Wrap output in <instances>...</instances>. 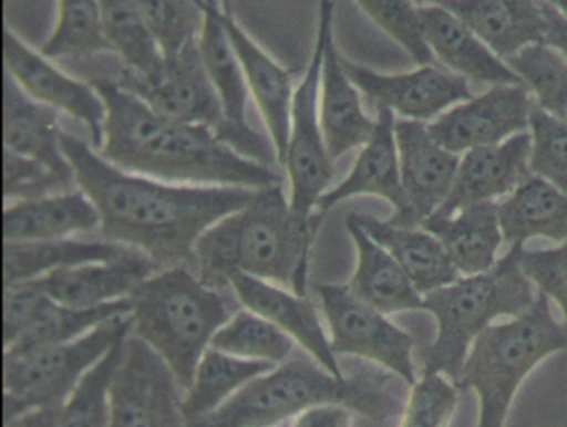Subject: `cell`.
Wrapping results in <instances>:
<instances>
[{
	"label": "cell",
	"mask_w": 567,
	"mask_h": 427,
	"mask_svg": "<svg viewBox=\"0 0 567 427\" xmlns=\"http://www.w3.org/2000/svg\"><path fill=\"white\" fill-rule=\"evenodd\" d=\"M59 138L75 185L97 208L104 240L141 251L158 270L185 267L197 273L195 247L202 235L257 191L155 180L115 167L69 132L61 131Z\"/></svg>",
	"instance_id": "obj_1"
},
{
	"label": "cell",
	"mask_w": 567,
	"mask_h": 427,
	"mask_svg": "<svg viewBox=\"0 0 567 427\" xmlns=\"http://www.w3.org/2000/svg\"><path fill=\"white\" fill-rule=\"evenodd\" d=\"M105 104V160L131 174L195 187L260 188L280 185L271 165L250 160L228 147L205 125L158 114L117 81L91 82Z\"/></svg>",
	"instance_id": "obj_2"
},
{
	"label": "cell",
	"mask_w": 567,
	"mask_h": 427,
	"mask_svg": "<svg viewBox=\"0 0 567 427\" xmlns=\"http://www.w3.org/2000/svg\"><path fill=\"white\" fill-rule=\"evenodd\" d=\"M323 211L300 215L284 187L255 191L240 210L208 228L195 247L197 274L208 284L244 273L307 296L308 264Z\"/></svg>",
	"instance_id": "obj_3"
},
{
	"label": "cell",
	"mask_w": 567,
	"mask_h": 427,
	"mask_svg": "<svg viewBox=\"0 0 567 427\" xmlns=\"http://www.w3.org/2000/svg\"><path fill=\"white\" fill-rule=\"evenodd\" d=\"M327 403L343 404L374 423H383L396 410L398 397L390 377L383 374L337 377L311 356H291L187 427H277L308 407Z\"/></svg>",
	"instance_id": "obj_4"
},
{
	"label": "cell",
	"mask_w": 567,
	"mask_h": 427,
	"mask_svg": "<svg viewBox=\"0 0 567 427\" xmlns=\"http://www.w3.org/2000/svg\"><path fill=\"white\" fill-rule=\"evenodd\" d=\"M132 334L167 363L184 393L212 337L230 320V308L194 270L167 268L132 293Z\"/></svg>",
	"instance_id": "obj_5"
},
{
	"label": "cell",
	"mask_w": 567,
	"mask_h": 427,
	"mask_svg": "<svg viewBox=\"0 0 567 427\" xmlns=\"http://www.w3.org/2000/svg\"><path fill=\"white\" fill-rule=\"evenodd\" d=\"M524 244H513L491 270L461 277L423 294V310L436 320V337L423 353V373L456 384L476 337L499 317L526 313L537 296L520 267Z\"/></svg>",
	"instance_id": "obj_6"
},
{
	"label": "cell",
	"mask_w": 567,
	"mask_h": 427,
	"mask_svg": "<svg viewBox=\"0 0 567 427\" xmlns=\"http://www.w3.org/2000/svg\"><path fill=\"white\" fill-rule=\"evenodd\" d=\"M567 350V326L543 293L526 313L491 324L471 346L456 381L480 400L476 427H504L514 397L530 371L546 357Z\"/></svg>",
	"instance_id": "obj_7"
},
{
	"label": "cell",
	"mask_w": 567,
	"mask_h": 427,
	"mask_svg": "<svg viewBox=\"0 0 567 427\" xmlns=\"http://www.w3.org/2000/svg\"><path fill=\"white\" fill-rule=\"evenodd\" d=\"M131 333L128 314L69 343L4 353V423L38 407L64 406L82 376Z\"/></svg>",
	"instance_id": "obj_8"
},
{
	"label": "cell",
	"mask_w": 567,
	"mask_h": 427,
	"mask_svg": "<svg viewBox=\"0 0 567 427\" xmlns=\"http://www.w3.org/2000/svg\"><path fill=\"white\" fill-rule=\"evenodd\" d=\"M333 24V0H320L313 52L291 102L290 137L284 165L290 181L288 200L300 215H311L318 210V201L330 190L334 177L333 160L328 154L320 122L324 42L328 32L334 29Z\"/></svg>",
	"instance_id": "obj_9"
},
{
	"label": "cell",
	"mask_w": 567,
	"mask_h": 427,
	"mask_svg": "<svg viewBox=\"0 0 567 427\" xmlns=\"http://www.w3.org/2000/svg\"><path fill=\"white\" fill-rule=\"evenodd\" d=\"M317 294L337 356L363 357L396 374L410 386L416 383L414 340L410 333L377 308L363 303L348 287L318 284Z\"/></svg>",
	"instance_id": "obj_10"
},
{
	"label": "cell",
	"mask_w": 567,
	"mask_h": 427,
	"mask_svg": "<svg viewBox=\"0 0 567 427\" xmlns=\"http://www.w3.org/2000/svg\"><path fill=\"white\" fill-rule=\"evenodd\" d=\"M117 84L137 95L158 114L185 124L205 125L228 145L227 118L205 71L198 41L172 58H164L152 75L122 69Z\"/></svg>",
	"instance_id": "obj_11"
},
{
	"label": "cell",
	"mask_w": 567,
	"mask_h": 427,
	"mask_svg": "<svg viewBox=\"0 0 567 427\" xmlns=\"http://www.w3.org/2000/svg\"><path fill=\"white\" fill-rule=\"evenodd\" d=\"M181 393L167 363L131 333L112 381L107 427H187Z\"/></svg>",
	"instance_id": "obj_12"
},
{
	"label": "cell",
	"mask_w": 567,
	"mask_h": 427,
	"mask_svg": "<svg viewBox=\"0 0 567 427\" xmlns=\"http://www.w3.org/2000/svg\"><path fill=\"white\" fill-rule=\"evenodd\" d=\"M394 134L406 208L388 221L394 227L421 228L450 197L461 157L437 144L424 122L400 118Z\"/></svg>",
	"instance_id": "obj_13"
},
{
	"label": "cell",
	"mask_w": 567,
	"mask_h": 427,
	"mask_svg": "<svg viewBox=\"0 0 567 427\" xmlns=\"http://www.w3.org/2000/svg\"><path fill=\"white\" fill-rule=\"evenodd\" d=\"M534 104L526 85H493L486 94L444 112L427 128L437 144L461 155L526 132Z\"/></svg>",
	"instance_id": "obj_14"
},
{
	"label": "cell",
	"mask_w": 567,
	"mask_h": 427,
	"mask_svg": "<svg viewBox=\"0 0 567 427\" xmlns=\"http://www.w3.org/2000/svg\"><path fill=\"white\" fill-rule=\"evenodd\" d=\"M4 65L29 97L82 122L91 134L92 147L101 150L107 112L94 85L55 67L51 59L25 44L9 25L4 28Z\"/></svg>",
	"instance_id": "obj_15"
},
{
	"label": "cell",
	"mask_w": 567,
	"mask_h": 427,
	"mask_svg": "<svg viewBox=\"0 0 567 427\" xmlns=\"http://www.w3.org/2000/svg\"><path fill=\"white\" fill-rule=\"evenodd\" d=\"M197 2L205 12L204 31L198 38V48L204 59L205 71L220 98L221 108L227 118L228 131H230L228 147L250 160L271 165L277 162L274 144L265 140L248 124L247 104L250 91H248L237 54L231 48L230 39L221 28L210 0H197Z\"/></svg>",
	"instance_id": "obj_16"
},
{
	"label": "cell",
	"mask_w": 567,
	"mask_h": 427,
	"mask_svg": "<svg viewBox=\"0 0 567 427\" xmlns=\"http://www.w3.org/2000/svg\"><path fill=\"white\" fill-rule=\"evenodd\" d=\"M343 67L358 91L377 107L390 108L408 121H431L454 104L473 98L466 79L433 65H421L416 71L396 75L378 74L347 59Z\"/></svg>",
	"instance_id": "obj_17"
},
{
	"label": "cell",
	"mask_w": 567,
	"mask_h": 427,
	"mask_svg": "<svg viewBox=\"0 0 567 427\" xmlns=\"http://www.w3.org/2000/svg\"><path fill=\"white\" fill-rule=\"evenodd\" d=\"M212 8L221 28L230 39L247 81L248 91L267 125L278 164L284 165L290 137L291 102H293L295 72L281 67L247 32L244 31L234 12L224 0H210Z\"/></svg>",
	"instance_id": "obj_18"
},
{
	"label": "cell",
	"mask_w": 567,
	"mask_h": 427,
	"mask_svg": "<svg viewBox=\"0 0 567 427\" xmlns=\"http://www.w3.org/2000/svg\"><path fill=\"white\" fill-rule=\"evenodd\" d=\"M227 283L234 290L241 306L274 323L293 337L308 356L330 371L333 376L344 377L330 336L324 331L317 306L308 296L291 293L278 284L244 273L228 274Z\"/></svg>",
	"instance_id": "obj_19"
},
{
	"label": "cell",
	"mask_w": 567,
	"mask_h": 427,
	"mask_svg": "<svg viewBox=\"0 0 567 427\" xmlns=\"http://www.w3.org/2000/svg\"><path fill=\"white\" fill-rule=\"evenodd\" d=\"M530 134L514 135L503 144L464 152L450 197L434 217H451L467 205L494 201L513 194L529 177Z\"/></svg>",
	"instance_id": "obj_20"
},
{
	"label": "cell",
	"mask_w": 567,
	"mask_h": 427,
	"mask_svg": "<svg viewBox=\"0 0 567 427\" xmlns=\"http://www.w3.org/2000/svg\"><path fill=\"white\" fill-rule=\"evenodd\" d=\"M158 271L141 251L121 260L61 268L32 280L55 303L72 308H94L131 298L138 284Z\"/></svg>",
	"instance_id": "obj_21"
},
{
	"label": "cell",
	"mask_w": 567,
	"mask_h": 427,
	"mask_svg": "<svg viewBox=\"0 0 567 427\" xmlns=\"http://www.w3.org/2000/svg\"><path fill=\"white\" fill-rule=\"evenodd\" d=\"M421 32L431 54L460 77L491 85H524L463 21L437 4L417 6Z\"/></svg>",
	"instance_id": "obj_22"
},
{
	"label": "cell",
	"mask_w": 567,
	"mask_h": 427,
	"mask_svg": "<svg viewBox=\"0 0 567 427\" xmlns=\"http://www.w3.org/2000/svg\"><path fill=\"white\" fill-rule=\"evenodd\" d=\"M394 125V112L377 107V127L373 135L361 147L348 177L320 198L318 210L327 214L341 201L360 195L384 198L394 208V215L406 208Z\"/></svg>",
	"instance_id": "obj_23"
},
{
	"label": "cell",
	"mask_w": 567,
	"mask_h": 427,
	"mask_svg": "<svg viewBox=\"0 0 567 427\" xmlns=\"http://www.w3.org/2000/svg\"><path fill=\"white\" fill-rule=\"evenodd\" d=\"M431 4L456 15L503 61L529 45L544 44L540 0H433Z\"/></svg>",
	"instance_id": "obj_24"
},
{
	"label": "cell",
	"mask_w": 567,
	"mask_h": 427,
	"mask_svg": "<svg viewBox=\"0 0 567 427\" xmlns=\"http://www.w3.org/2000/svg\"><path fill=\"white\" fill-rule=\"evenodd\" d=\"M320 122L331 160L363 147L373 135L377 121L364 114L360 91L348 77L343 58L334 44V29L324 42L320 82Z\"/></svg>",
	"instance_id": "obj_25"
},
{
	"label": "cell",
	"mask_w": 567,
	"mask_h": 427,
	"mask_svg": "<svg viewBox=\"0 0 567 427\" xmlns=\"http://www.w3.org/2000/svg\"><path fill=\"white\" fill-rule=\"evenodd\" d=\"M61 131L59 111L29 97L6 72L4 148L39 162L72 187L74 170L62 152Z\"/></svg>",
	"instance_id": "obj_26"
},
{
	"label": "cell",
	"mask_w": 567,
	"mask_h": 427,
	"mask_svg": "<svg viewBox=\"0 0 567 427\" xmlns=\"http://www.w3.org/2000/svg\"><path fill=\"white\" fill-rule=\"evenodd\" d=\"M344 227L357 250V268L347 284L348 290L384 314L423 310V294L414 288L398 261L351 215L344 220Z\"/></svg>",
	"instance_id": "obj_27"
},
{
	"label": "cell",
	"mask_w": 567,
	"mask_h": 427,
	"mask_svg": "<svg viewBox=\"0 0 567 427\" xmlns=\"http://www.w3.org/2000/svg\"><path fill=\"white\" fill-rule=\"evenodd\" d=\"M97 227V208L82 190L18 200L4 210L6 241L62 240Z\"/></svg>",
	"instance_id": "obj_28"
},
{
	"label": "cell",
	"mask_w": 567,
	"mask_h": 427,
	"mask_svg": "<svg viewBox=\"0 0 567 427\" xmlns=\"http://www.w3.org/2000/svg\"><path fill=\"white\" fill-rule=\"evenodd\" d=\"M421 228L441 241L461 277L491 270L504 241L496 201L467 205L446 218L433 215Z\"/></svg>",
	"instance_id": "obj_29"
},
{
	"label": "cell",
	"mask_w": 567,
	"mask_h": 427,
	"mask_svg": "<svg viewBox=\"0 0 567 427\" xmlns=\"http://www.w3.org/2000/svg\"><path fill=\"white\" fill-rule=\"evenodd\" d=\"M353 220L398 261L421 294L460 280L441 241L423 228L394 227L371 215L351 214Z\"/></svg>",
	"instance_id": "obj_30"
},
{
	"label": "cell",
	"mask_w": 567,
	"mask_h": 427,
	"mask_svg": "<svg viewBox=\"0 0 567 427\" xmlns=\"http://www.w3.org/2000/svg\"><path fill=\"white\" fill-rule=\"evenodd\" d=\"M497 207L504 241L511 247L530 238L567 241V194L537 175H529Z\"/></svg>",
	"instance_id": "obj_31"
},
{
	"label": "cell",
	"mask_w": 567,
	"mask_h": 427,
	"mask_svg": "<svg viewBox=\"0 0 567 427\" xmlns=\"http://www.w3.org/2000/svg\"><path fill=\"white\" fill-rule=\"evenodd\" d=\"M134 248L112 241H79L71 238L48 241H6L4 284L38 280L61 268L109 263L127 257Z\"/></svg>",
	"instance_id": "obj_32"
},
{
	"label": "cell",
	"mask_w": 567,
	"mask_h": 427,
	"mask_svg": "<svg viewBox=\"0 0 567 427\" xmlns=\"http://www.w3.org/2000/svg\"><path fill=\"white\" fill-rule=\"evenodd\" d=\"M268 361L241 360L208 347L195 371L194 383L185 393L182 409L187 423L200 419L224 406L237 390L255 377L275 369Z\"/></svg>",
	"instance_id": "obj_33"
},
{
	"label": "cell",
	"mask_w": 567,
	"mask_h": 427,
	"mask_svg": "<svg viewBox=\"0 0 567 427\" xmlns=\"http://www.w3.org/2000/svg\"><path fill=\"white\" fill-rule=\"evenodd\" d=\"M132 313L131 298L102 304L94 308H72L55 303L48 298L35 314L31 326L6 353L16 354L35 347L52 346V344L69 343L84 334L91 333L95 327L118 316H128Z\"/></svg>",
	"instance_id": "obj_34"
},
{
	"label": "cell",
	"mask_w": 567,
	"mask_h": 427,
	"mask_svg": "<svg viewBox=\"0 0 567 427\" xmlns=\"http://www.w3.org/2000/svg\"><path fill=\"white\" fill-rule=\"evenodd\" d=\"M102 34L125 69L152 75L164 62L161 45L132 0H99Z\"/></svg>",
	"instance_id": "obj_35"
},
{
	"label": "cell",
	"mask_w": 567,
	"mask_h": 427,
	"mask_svg": "<svg viewBox=\"0 0 567 427\" xmlns=\"http://www.w3.org/2000/svg\"><path fill=\"white\" fill-rule=\"evenodd\" d=\"M210 347L241 360L281 364L295 353V340L254 311L235 313L212 337Z\"/></svg>",
	"instance_id": "obj_36"
},
{
	"label": "cell",
	"mask_w": 567,
	"mask_h": 427,
	"mask_svg": "<svg viewBox=\"0 0 567 427\" xmlns=\"http://www.w3.org/2000/svg\"><path fill=\"white\" fill-rule=\"evenodd\" d=\"M125 337L79 381L62 406L61 427H107L111 420V386L121 367Z\"/></svg>",
	"instance_id": "obj_37"
},
{
	"label": "cell",
	"mask_w": 567,
	"mask_h": 427,
	"mask_svg": "<svg viewBox=\"0 0 567 427\" xmlns=\"http://www.w3.org/2000/svg\"><path fill=\"white\" fill-rule=\"evenodd\" d=\"M58 22L39 52L48 59L112 52L102 34L99 0H58Z\"/></svg>",
	"instance_id": "obj_38"
},
{
	"label": "cell",
	"mask_w": 567,
	"mask_h": 427,
	"mask_svg": "<svg viewBox=\"0 0 567 427\" xmlns=\"http://www.w3.org/2000/svg\"><path fill=\"white\" fill-rule=\"evenodd\" d=\"M507 65L529 88L547 114L567 124V61L546 44L529 45L507 59Z\"/></svg>",
	"instance_id": "obj_39"
},
{
	"label": "cell",
	"mask_w": 567,
	"mask_h": 427,
	"mask_svg": "<svg viewBox=\"0 0 567 427\" xmlns=\"http://www.w3.org/2000/svg\"><path fill=\"white\" fill-rule=\"evenodd\" d=\"M161 45L172 58L194 44L204 31L205 12L197 0H132Z\"/></svg>",
	"instance_id": "obj_40"
},
{
	"label": "cell",
	"mask_w": 567,
	"mask_h": 427,
	"mask_svg": "<svg viewBox=\"0 0 567 427\" xmlns=\"http://www.w3.org/2000/svg\"><path fill=\"white\" fill-rule=\"evenodd\" d=\"M530 174L567 194V124L534 104L529 115Z\"/></svg>",
	"instance_id": "obj_41"
},
{
	"label": "cell",
	"mask_w": 567,
	"mask_h": 427,
	"mask_svg": "<svg viewBox=\"0 0 567 427\" xmlns=\"http://www.w3.org/2000/svg\"><path fill=\"white\" fill-rule=\"evenodd\" d=\"M358 8L393 41H396L414 62L431 65L434 55L421 32L417 6L413 0H354Z\"/></svg>",
	"instance_id": "obj_42"
},
{
	"label": "cell",
	"mask_w": 567,
	"mask_h": 427,
	"mask_svg": "<svg viewBox=\"0 0 567 427\" xmlns=\"http://www.w3.org/2000/svg\"><path fill=\"white\" fill-rule=\"evenodd\" d=\"M460 389L443 374H421L411 386L401 427H450Z\"/></svg>",
	"instance_id": "obj_43"
},
{
	"label": "cell",
	"mask_w": 567,
	"mask_h": 427,
	"mask_svg": "<svg viewBox=\"0 0 567 427\" xmlns=\"http://www.w3.org/2000/svg\"><path fill=\"white\" fill-rule=\"evenodd\" d=\"M71 190V185L48 167L4 148V197L18 200Z\"/></svg>",
	"instance_id": "obj_44"
},
{
	"label": "cell",
	"mask_w": 567,
	"mask_h": 427,
	"mask_svg": "<svg viewBox=\"0 0 567 427\" xmlns=\"http://www.w3.org/2000/svg\"><path fill=\"white\" fill-rule=\"evenodd\" d=\"M520 267L539 293L559 306L567 326V241L549 250H523Z\"/></svg>",
	"instance_id": "obj_45"
},
{
	"label": "cell",
	"mask_w": 567,
	"mask_h": 427,
	"mask_svg": "<svg viewBox=\"0 0 567 427\" xmlns=\"http://www.w3.org/2000/svg\"><path fill=\"white\" fill-rule=\"evenodd\" d=\"M48 294L32 281L11 284L4 290V346L9 347L31 326Z\"/></svg>",
	"instance_id": "obj_46"
},
{
	"label": "cell",
	"mask_w": 567,
	"mask_h": 427,
	"mask_svg": "<svg viewBox=\"0 0 567 427\" xmlns=\"http://www.w3.org/2000/svg\"><path fill=\"white\" fill-rule=\"evenodd\" d=\"M288 427H353V410L343 404H317L297 414Z\"/></svg>",
	"instance_id": "obj_47"
},
{
	"label": "cell",
	"mask_w": 567,
	"mask_h": 427,
	"mask_svg": "<svg viewBox=\"0 0 567 427\" xmlns=\"http://www.w3.org/2000/svg\"><path fill=\"white\" fill-rule=\"evenodd\" d=\"M540 8L544 14V44L559 52L567 61V19L546 0H540Z\"/></svg>",
	"instance_id": "obj_48"
},
{
	"label": "cell",
	"mask_w": 567,
	"mask_h": 427,
	"mask_svg": "<svg viewBox=\"0 0 567 427\" xmlns=\"http://www.w3.org/2000/svg\"><path fill=\"white\" fill-rule=\"evenodd\" d=\"M62 406L38 407L14 419L6 420L4 427H61Z\"/></svg>",
	"instance_id": "obj_49"
},
{
	"label": "cell",
	"mask_w": 567,
	"mask_h": 427,
	"mask_svg": "<svg viewBox=\"0 0 567 427\" xmlns=\"http://www.w3.org/2000/svg\"><path fill=\"white\" fill-rule=\"evenodd\" d=\"M547 4L553 6L563 18L567 19V0H546Z\"/></svg>",
	"instance_id": "obj_50"
},
{
	"label": "cell",
	"mask_w": 567,
	"mask_h": 427,
	"mask_svg": "<svg viewBox=\"0 0 567 427\" xmlns=\"http://www.w3.org/2000/svg\"><path fill=\"white\" fill-rule=\"evenodd\" d=\"M413 2L416 6H426V4H431V2H433V0H413Z\"/></svg>",
	"instance_id": "obj_51"
},
{
	"label": "cell",
	"mask_w": 567,
	"mask_h": 427,
	"mask_svg": "<svg viewBox=\"0 0 567 427\" xmlns=\"http://www.w3.org/2000/svg\"><path fill=\"white\" fill-rule=\"evenodd\" d=\"M277 427H288L287 424H281V426H277Z\"/></svg>",
	"instance_id": "obj_52"
}]
</instances>
